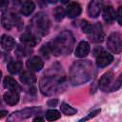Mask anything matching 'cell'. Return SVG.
I'll list each match as a JSON object with an SVG mask.
<instances>
[{
  "instance_id": "cell-1",
  "label": "cell",
  "mask_w": 122,
  "mask_h": 122,
  "mask_svg": "<svg viewBox=\"0 0 122 122\" xmlns=\"http://www.w3.org/2000/svg\"><path fill=\"white\" fill-rule=\"evenodd\" d=\"M93 74V66L89 60L75 61L70 69L69 78L73 86L82 85L88 82Z\"/></svg>"
},
{
  "instance_id": "cell-2",
  "label": "cell",
  "mask_w": 122,
  "mask_h": 122,
  "mask_svg": "<svg viewBox=\"0 0 122 122\" xmlns=\"http://www.w3.org/2000/svg\"><path fill=\"white\" fill-rule=\"evenodd\" d=\"M51 54L59 56L61 54H70L74 46V37L69 30L61 31L54 39L48 43Z\"/></svg>"
},
{
  "instance_id": "cell-3",
  "label": "cell",
  "mask_w": 122,
  "mask_h": 122,
  "mask_svg": "<svg viewBox=\"0 0 122 122\" xmlns=\"http://www.w3.org/2000/svg\"><path fill=\"white\" fill-rule=\"evenodd\" d=\"M65 83V76L56 71L53 70L51 73H45V75L40 79L39 89L43 95L51 96L56 93L59 91H62V86Z\"/></svg>"
},
{
  "instance_id": "cell-4",
  "label": "cell",
  "mask_w": 122,
  "mask_h": 122,
  "mask_svg": "<svg viewBox=\"0 0 122 122\" xmlns=\"http://www.w3.org/2000/svg\"><path fill=\"white\" fill-rule=\"evenodd\" d=\"M50 19L47 13L39 12L34 15L31 21V27L36 31V33L40 35H46L50 30Z\"/></svg>"
},
{
  "instance_id": "cell-5",
  "label": "cell",
  "mask_w": 122,
  "mask_h": 122,
  "mask_svg": "<svg viewBox=\"0 0 122 122\" xmlns=\"http://www.w3.org/2000/svg\"><path fill=\"white\" fill-rule=\"evenodd\" d=\"M41 111H42L41 107H29V108H25L23 110L16 111L14 112H12L8 117V120L9 121H19V120L28 119V118H30L33 115H37L38 113L41 112Z\"/></svg>"
},
{
  "instance_id": "cell-6",
  "label": "cell",
  "mask_w": 122,
  "mask_h": 122,
  "mask_svg": "<svg viewBox=\"0 0 122 122\" xmlns=\"http://www.w3.org/2000/svg\"><path fill=\"white\" fill-rule=\"evenodd\" d=\"M107 48L114 54H119L122 51V37L118 32H112L107 38Z\"/></svg>"
},
{
  "instance_id": "cell-7",
  "label": "cell",
  "mask_w": 122,
  "mask_h": 122,
  "mask_svg": "<svg viewBox=\"0 0 122 122\" xmlns=\"http://www.w3.org/2000/svg\"><path fill=\"white\" fill-rule=\"evenodd\" d=\"M88 36H89V39L92 43H101L104 40V37H105V34H104L101 24L97 23V24L92 25V28L91 31L88 33Z\"/></svg>"
},
{
  "instance_id": "cell-8",
  "label": "cell",
  "mask_w": 122,
  "mask_h": 122,
  "mask_svg": "<svg viewBox=\"0 0 122 122\" xmlns=\"http://www.w3.org/2000/svg\"><path fill=\"white\" fill-rule=\"evenodd\" d=\"M103 10V0H91L88 6V13L90 17L96 18Z\"/></svg>"
},
{
  "instance_id": "cell-9",
  "label": "cell",
  "mask_w": 122,
  "mask_h": 122,
  "mask_svg": "<svg viewBox=\"0 0 122 122\" xmlns=\"http://www.w3.org/2000/svg\"><path fill=\"white\" fill-rule=\"evenodd\" d=\"M113 61V56L108 51H101L96 56V65L99 68H105Z\"/></svg>"
},
{
  "instance_id": "cell-10",
  "label": "cell",
  "mask_w": 122,
  "mask_h": 122,
  "mask_svg": "<svg viewBox=\"0 0 122 122\" xmlns=\"http://www.w3.org/2000/svg\"><path fill=\"white\" fill-rule=\"evenodd\" d=\"M20 42L23 45H25V46H27L29 48H30V47L33 48L39 42V38L33 32L27 31V32H24L23 34L20 35Z\"/></svg>"
},
{
  "instance_id": "cell-11",
  "label": "cell",
  "mask_w": 122,
  "mask_h": 122,
  "mask_svg": "<svg viewBox=\"0 0 122 122\" xmlns=\"http://www.w3.org/2000/svg\"><path fill=\"white\" fill-rule=\"evenodd\" d=\"M3 99L8 105H10V106L16 105L20 99L19 90H8V92L4 93Z\"/></svg>"
},
{
  "instance_id": "cell-12",
  "label": "cell",
  "mask_w": 122,
  "mask_h": 122,
  "mask_svg": "<svg viewBox=\"0 0 122 122\" xmlns=\"http://www.w3.org/2000/svg\"><path fill=\"white\" fill-rule=\"evenodd\" d=\"M90 50H91L90 44L87 41L83 40L78 43V45L74 51V54L78 58H85L90 53Z\"/></svg>"
},
{
  "instance_id": "cell-13",
  "label": "cell",
  "mask_w": 122,
  "mask_h": 122,
  "mask_svg": "<svg viewBox=\"0 0 122 122\" xmlns=\"http://www.w3.org/2000/svg\"><path fill=\"white\" fill-rule=\"evenodd\" d=\"M27 67L29 70L33 71H39L44 67V62L39 56H32L27 61Z\"/></svg>"
},
{
  "instance_id": "cell-14",
  "label": "cell",
  "mask_w": 122,
  "mask_h": 122,
  "mask_svg": "<svg viewBox=\"0 0 122 122\" xmlns=\"http://www.w3.org/2000/svg\"><path fill=\"white\" fill-rule=\"evenodd\" d=\"M81 11H82L81 6L77 2H71L66 8V14L70 18H75L79 16Z\"/></svg>"
},
{
  "instance_id": "cell-15",
  "label": "cell",
  "mask_w": 122,
  "mask_h": 122,
  "mask_svg": "<svg viewBox=\"0 0 122 122\" xmlns=\"http://www.w3.org/2000/svg\"><path fill=\"white\" fill-rule=\"evenodd\" d=\"M14 19H15L14 13H8L7 11L2 12L1 22H2V26L6 30H10L12 28V26L14 25Z\"/></svg>"
},
{
  "instance_id": "cell-16",
  "label": "cell",
  "mask_w": 122,
  "mask_h": 122,
  "mask_svg": "<svg viewBox=\"0 0 122 122\" xmlns=\"http://www.w3.org/2000/svg\"><path fill=\"white\" fill-rule=\"evenodd\" d=\"M112 71H108V72H105L99 79L98 81V86L99 88L102 90V91H107L112 83Z\"/></svg>"
},
{
  "instance_id": "cell-17",
  "label": "cell",
  "mask_w": 122,
  "mask_h": 122,
  "mask_svg": "<svg viewBox=\"0 0 122 122\" xmlns=\"http://www.w3.org/2000/svg\"><path fill=\"white\" fill-rule=\"evenodd\" d=\"M1 47L5 51H9L13 50L16 47V44H15L14 39L11 36H10L8 34H3L1 37Z\"/></svg>"
},
{
  "instance_id": "cell-18",
  "label": "cell",
  "mask_w": 122,
  "mask_h": 122,
  "mask_svg": "<svg viewBox=\"0 0 122 122\" xmlns=\"http://www.w3.org/2000/svg\"><path fill=\"white\" fill-rule=\"evenodd\" d=\"M20 78V81L25 84V85H28V86H30V85H33L35 82H36V76L34 75V73H32L31 71H26L24 72H22L19 76Z\"/></svg>"
},
{
  "instance_id": "cell-19",
  "label": "cell",
  "mask_w": 122,
  "mask_h": 122,
  "mask_svg": "<svg viewBox=\"0 0 122 122\" xmlns=\"http://www.w3.org/2000/svg\"><path fill=\"white\" fill-rule=\"evenodd\" d=\"M116 18V12L112 6H106L103 8V19L107 23H112Z\"/></svg>"
},
{
  "instance_id": "cell-20",
  "label": "cell",
  "mask_w": 122,
  "mask_h": 122,
  "mask_svg": "<svg viewBox=\"0 0 122 122\" xmlns=\"http://www.w3.org/2000/svg\"><path fill=\"white\" fill-rule=\"evenodd\" d=\"M35 9V5L32 1H26L22 6H21V9H20V11L23 15L25 16H29L30 14H31L33 12Z\"/></svg>"
},
{
  "instance_id": "cell-21",
  "label": "cell",
  "mask_w": 122,
  "mask_h": 122,
  "mask_svg": "<svg viewBox=\"0 0 122 122\" xmlns=\"http://www.w3.org/2000/svg\"><path fill=\"white\" fill-rule=\"evenodd\" d=\"M3 84H4V87L8 90H19L20 91V87L18 83L10 76H6L4 78Z\"/></svg>"
},
{
  "instance_id": "cell-22",
  "label": "cell",
  "mask_w": 122,
  "mask_h": 122,
  "mask_svg": "<svg viewBox=\"0 0 122 122\" xmlns=\"http://www.w3.org/2000/svg\"><path fill=\"white\" fill-rule=\"evenodd\" d=\"M22 63L20 61H11L8 64V71L11 74H16L22 70Z\"/></svg>"
},
{
  "instance_id": "cell-23",
  "label": "cell",
  "mask_w": 122,
  "mask_h": 122,
  "mask_svg": "<svg viewBox=\"0 0 122 122\" xmlns=\"http://www.w3.org/2000/svg\"><path fill=\"white\" fill-rule=\"evenodd\" d=\"M61 117V114L58 111L54 110V109H51V110H48L45 113V118L48 120V121H54V120H57Z\"/></svg>"
},
{
  "instance_id": "cell-24",
  "label": "cell",
  "mask_w": 122,
  "mask_h": 122,
  "mask_svg": "<svg viewBox=\"0 0 122 122\" xmlns=\"http://www.w3.org/2000/svg\"><path fill=\"white\" fill-rule=\"evenodd\" d=\"M60 109H61V112L66 115H73V114H75L77 112L76 109H74L73 107H71V105H69V104H67L65 102L61 103Z\"/></svg>"
},
{
  "instance_id": "cell-25",
  "label": "cell",
  "mask_w": 122,
  "mask_h": 122,
  "mask_svg": "<svg viewBox=\"0 0 122 122\" xmlns=\"http://www.w3.org/2000/svg\"><path fill=\"white\" fill-rule=\"evenodd\" d=\"M66 15V10L62 8V7H56L53 10V16H54V19L56 21H61L64 19Z\"/></svg>"
},
{
  "instance_id": "cell-26",
  "label": "cell",
  "mask_w": 122,
  "mask_h": 122,
  "mask_svg": "<svg viewBox=\"0 0 122 122\" xmlns=\"http://www.w3.org/2000/svg\"><path fill=\"white\" fill-rule=\"evenodd\" d=\"M122 86V72L119 74V76L117 77V79L114 81V83L111 86V88L109 89L110 92H115L118 89H120V87Z\"/></svg>"
},
{
  "instance_id": "cell-27",
  "label": "cell",
  "mask_w": 122,
  "mask_h": 122,
  "mask_svg": "<svg viewBox=\"0 0 122 122\" xmlns=\"http://www.w3.org/2000/svg\"><path fill=\"white\" fill-rule=\"evenodd\" d=\"M16 53H17V55H19V56H21V57H24V56H26V55H28L29 53H30V51L29 50H27V46H18L17 47V50H16Z\"/></svg>"
},
{
  "instance_id": "cell-28",
  "label": "cell",
  "mask_w": 122,
  "mask_h": 122,
  "mask_svg": "<svg viewBox=\"0 0 122 122\" xmlns=\"http://www.w3.org/2000/svg\"><path fill=\"white\" fill-rule=\"evenodd\" d=\"M92 28V24H90L88 21L83 20V21L81 22V29H82L83 32H85L86 34H88V33L91 31Z\"/></svg>"
},
{
  "instance_id": "cell-29",
  "label": "cell",
  "mask_w": 122,
  "mask_h": 122,
  "mask_svg": "<svg viewBox=\"0 0 122 122\" xmlns=\"http://www.w3.org/2000/svg\"><path fill=\"white\" fill-rule=\"evenodd\" d=\"M40 53L45 57V58H49L50 57V55H51V50H50V47H49V45L48 44H46V45H44L41 49H40Z\"/></svg>"
},
{
  "instance_id": "cell-30",
  "label": "cell",
  "mask_w": 122,
  "mask_h": 122,
  "mask_svg": "<svg viewBox=\"0 0 122 122\" xmlns=\"http://www.w3.org/2000/svg\"><path fill=\"white\" fill-rule=\"evenodd\" d=\"M101 112V110H100V109H96V110H94V111L91 112L87 116H85V117L81 118L79 121H87V120H90L91 118H93L94 116H96L97 114H99V112Z\"/></svg>"
},
{
  "instance_id": "cell-31",
  "label": "cell",
  "mask_w": 122,
  "mask_h": 122,
  "mask_svg": "<svg viewBox=\"0 0 122 122\" xmlns=\"http://www.w3.org/2000/svg\"><path fill=\"white\" fill-rule=\"evenodd\" d=\"M116 19L119 23V25L122 26V7H118L116 11Z\"/></svg>"
},
{
  "instance_id": "cell-32",
  "label": "cell",
  "mask_w": 122,
  "mask_h": 122,
  "mask_svg": "<svg viewBox=\"0 0 122 122\" xmlns=\"http://www.w3.org/2000/svg\"><path fill=\"white\" fill-rule=\"evenodd\" d=\"M57 103H58V100H57V99H51V100L48 102V105H49L50 107H55V106L57 105Z\"/></svg>"
},
{
  "instance_id": "cell-33",
  "label": "cell",
  "mask_w": 122,
  "mask_h": 122,
  "mask_svg": "<svg viewBox=\"0 0 122 122\" xmlns=\"http://www.w3.org/2000/svg\"><path fill=\"white\" fill-rule=\"evenodd\" d=\"M36 1H37L38 6H40L41 8H44V7H46V5H47V1H48V0H36Z\"/></svg>"
},
{
  "instance_id": "cell-34",
  "label": "cell",
  "mask_w": 122,
  "mask_h": 122,
  "mask_svg": "<svg viewBox=\"0 0 122 122\" xmlns=\"http://www.w3.org/2000/svg\"><path fill=\"white\" fill-rule=\"evenodd\" d=\"M9 4V0H0V6L1 8H6Z\"/></svg>"
},
{
  "instance_id": "cell-35",
  "label": "cell",
  "mask_w": 122,
  "mask_h": 122,
  "mask_svg": "<svg viewBox=\"0 0 122 122\" xmlns=\"http://www.w3.org/2000/svg\"><path fill=\"white\" fill-rule=\"evenodd\" d=\"M8 114V111H1L0 112V118H3L4 116H6Z\"/></svg>"
},
{
  "instance_id": "cell-36",
  "label": "cell",
  "mask_w": 122,
  "mask_h": 122,
  "mask_svg": "<svg viewBox=\"0 0 122 122\" xmlns=\"http://www.w3.org/2000/svg\"><path fill=\"white\" fill-rule=\"evenodd\" d=\"M33 121H44V118L40 117V116H36V117L33 118Z\"/></svg>"
},
{
  "instance_id": "cell-37",
  "label": "cell",
  "mask_w": 122,
  "mask_h": 122,
  "mask_svg": "<svg viewBox=\"0 0 122 122\" xmlns=\"http://www.w3.org/2000/svg\"><path fill=\"white\" fill-rule=\"evenodd\" d=\"M56 1L57 0H48V2L51 3V4H54V3H56Z\"/></svg>"
},
{
  "instance_id": "cell-38",
  "label": "cell",
  "mask_w": 122,
  "mask_h": 122,
  "mask_svg": "<svg viewBox=\"0 0 122 122\" xmlns=\"http://www.w3.org/2000/svg\"><path fill=\"white\" fill-rule=\"evenodd\" d=\"M60 2H61V3H63V4H66V3H68V2H69V0H60Z\"/></svg>"
}]
</instances>
